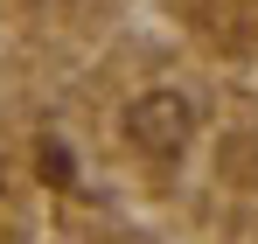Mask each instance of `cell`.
Wrapping results in <instances>:
<instances>
[{"label": "cell", "instance_id": "6da1fadb", "mask_svg": "<svg viewBox=\"0 0 258 244\" xmlns=\"http://www.w3.org/2000/svg\"><path fill=\"white\" fill-rule=\"evenodd\" d=\"M119 126H126V140L147 161H181L188 140H196V98H181V91H140Z\"/></svg>", "mask_w": 258, "mask_h": 244}, {"label": "cell", "instance_id": "7a4b0ae2", "mask_svg": "<svg viewBox=\"0 0 258 244\" xmlns=\"http://www.w3.org/2000/svg\"><path fill=\"white\" fill-rule=\"evenodd\" d=\"M35 7H77V0H35Z\"/></svg>", "mask_w": 258, "mask_h": 244}]
</instances>
